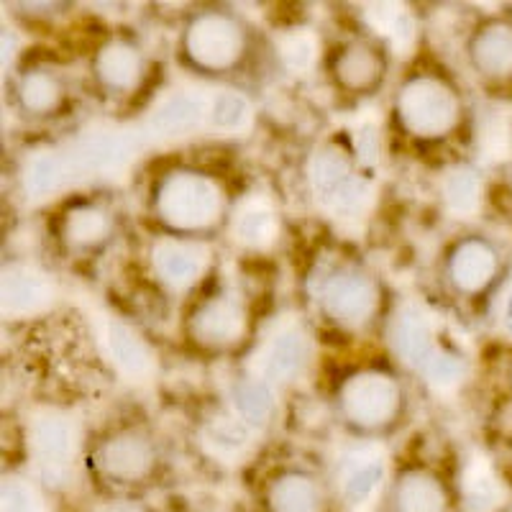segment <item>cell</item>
Wrapping results in <instances>:
<instances>
[{
    "mask_svg": "<svg viewBox=\"0 0 512 512\" xmlns=\"http://www.w3.org/2000/svg\"><path fill=\"white\" fill-rule=\"evenodd\" d=\"M116 218L105 205L95 200H77L67 205L59 218V241L70 254L93 256L111 241Z\"/></svg>",
    "mask_w": 512,
    "mask_h": 512,
    "instance_id": "14",
    "label": "cell"
},
{
    "mask_svg": "<svg viewBox=\"0 0 512 512\" xmlns=\"http://www.w3.org/2000/svg\"><path fill=\"white\" fill-rule=\"evenodd\" d=\"M95 512H136V510H134V507L123 505V502H108V505L98 507Z\"/></svg>",
    "mask_w": 512,
    "mask_h": 512,
    "instance_id": "34",
    "label": "cell"
},
{
    "mask_svg": "<svg viewBox=\"0 0 512 512\" xmlns=\"http://www.w3.org/2000/svg\"><path fill=\"white\" fill-rule=\"evenodd\" d=\"M182 59L190 70L208 77L236 75L251 54V31L226 8L192 13L182 29Z\"/></svg>",
    "mask_w": 512,
    "mask_h": 512,
    "instance_id": "4",
    "label": "cell"
},
{
    "mask_svg": "<svg viewBox=\"0 0 512 512\" xmlns=\"http://www.w3.org/2000/svg\"><path fill=\"white\" fill-rule=\"evenodd\" d=\"M310 359L308 336L297 326H285L269 338L267 351L262 359V379L274 384L292 382L300 377Z\"/></svg>",
    "mask_w": 512,
    "mask_h": 512,
    "instance_id": "20",
    "label": "cell"
},
{
    "mask_svg": "<svg viewBox=\"0 0 512 512\" xmlns=\"http://www.w3.org/2000/svg\"><path fill=\"white\" fill-rule=\"evenodd\" d=\"M505 500L500 479L484 459H474L461 474V507L464 512H495Z\"/></svg>",
    "mask_w": 512,
    "mask_h": 512,
    "instance_id": "24",
    "label": "cell"
},
{
    "mask_svg": "<svg viewBox=\"0 0 512 512\" xmlns=\"http://www.w3.org/2000/svg\"><path fill=\"white\" fill-rule=\"evenodd\" d=\"M108 346H111V354L116 359L118 367L128 374H146L152 369V354L144 346L139 336L128 326H121V323H113L108 328Z\"/></svg>",
    "mask_w": 512,
    "mask_h": 512,
    "instance_id": "28",
    "label": "cell"
},
{
    "mask_svg": "<svg viewBox=\"0 0 512 512\" xmlns=\"http://www.w3.org/2000/svg\"><path fill=\"white\" fill-rule=\"evenodd\" d=\"M384 482V461L377 454L351 456L338 477L341 500L349 507H364L379 492Z\"/></svg>",
    "mask_w": 512,
    "mask_h": 512,
    "instance_id": "22",
    "label": "cell"
},
{
    "mask_svg": "<svg viewBox=\"0 0 512 512\" xmlns=\"http://www.w3.org/2000/svg\"><path fill=\"white\" fill-rule=\"evenodd\" d=\"M233 231L236 239L249 249H267L277 236V210L267 200H246L241 208L233 210Z\"/></svg>",
    "mask_w": 512,
    "mask_h": 512,
    "instance_id": "25",
    "label": "cell"
},
{
    "mask_svg": "<svg viewBox=\"0 0 512 512\" xmlns=\"http://www.w3.org/2000/svg\"><path fill=\"white\" fill-rule=\"evenodd\" d=\"M249 433V425L241 423L236 415H218L205 425L203 438L213 448V454L228 459V456H239L249 446Z\"/></svg>",
    "mask_w": 512,
    "mask_h": 512,
    "instance_id": "29",
    "label": "cell"
},
{
    "mask_svg": "<svg viewBox=\"0 0 512 512\" xmlns=\"http://www.w3.org/2000/svg\"><path fill=\"white\" fill-rule=\"evenodd\" d=\"M149 210L164 236L208 241L231 221V198L221 177L180 164L152 182Z\"/></svg>",
    "mask_w": 512,
    "mask_h": 512,
    "instance_id": "1",
    "label": "cell"
},
{
    "mask_svg": "<svg viewBox=\"0 0 512 512\" xmlns=\"http://www.w3.org/2000/svg\"><path fill=\"white\" fill-rule=\"evenodd\" d=\"M149 267H152L154 280L164 290L175 292V295H187L208 277V246H205V241L159 236L149 251Z\"/></svg>",
    "mask_w": 512,
    "mask_h": 512,
    "instance_id": "10",
    "label": "cell"
},
{
    "mask_svg": "<svg viewBox=\"0 0 512 512\" xmlns=\"http://www.w3.org/2000/svg\"><path fill=\"white\" fill-rule=\"evenodd\" d=\"M90 75L98 90L111 98H128L141 88L146 77V57L136 41L111 36L95 49L90 59Z\"/></svg>",
    "mask_w": 512,
    "mask_h": 512,
    "instance_id": "12",
    "label": "cell"
},
{
    "mask_svg": "<svg viewBox=\"0 0 512 512\" xmlns=\"http://www.w3.org/2000/svg\"><path fill=\"white\" fill-rule=\"evenodd\" d=\"M231 405L233 415L254 428H264L274 415V390L272 384L264 382L262 377H249L233 382L231 387Z\"/></svg>",
    "mask_w": 512,
    "mask_h": 512,
    "instance_id": "23",
    "label": "cell"
},
{
    "mask_svg": "<svg viewBox=\"0 0 512 512\" xmlns=\"http://www.w3.org/2000/svg\"><path fill=\"white\" fill-rule=\"evenodd\" d=\"M443 203L446 208L459 218H472L477 216L482 208L484 198V182L474 167L459 164L443 177Z\"/></svg>",
    "mask_w": 512,
    "mask_h": 512,
    "instance_id": "26",
    "label": "cell"
},
{
    "mask_svg": "<svg viewBox=\"0 0 512 512\" xmlns=\"http://www.w3.org/2000/svg\"><path fill=\"white\" fill-rule=\"evenodd\" d=\"M192 346L208 354H233L249 341L251 310L241 292L218 287L192 303L185 318Z\"/></svg>",
    "mask_w": 512,
    "mask_h": 512,
    "instance_id": "6",
    "label": "cell"
},
{
    "mask_svg": "<svg viewBox=\"0 0 512 512\" xmlns=\"http://www.w3.org/2000/svg\"><path fill=\"white\" fill-rule=\"evenodd\" d=\"M502 318H505V326L512 331V292L505 297V310H502Z\"/></svg>",
    "mask_w": 512,
    "mask_h": 512,
    "instance_id": "35",
    "label": "cell"
},
{
    "mask_svg": "<svg viewBox=\"0 0 512 512\" xmlns=\"http://www.w3.org/2000/svg\"><path fill=\"white\" fill-rule=\"evenodd\" d=\"M280 54L287 67H292V70H308L315 59V39L308 31H297V34H290L287 39H282Z\"/></svg>",
    "mask_w": 512,
    "mask_h": 512,
    "instance_id": "33",
    "label": "cell"
},
{
    "mask_svg": "<svg viewBox=\"0 0 512 512\" xmlns=\"http://www.w3.org/2000/svg\"><path fill=\"white\" fill-rule=\"evenodd\" d=\"M267 512H323L326 492L315 474L300 466L277 469L264 487Z\"/></svg>",
    "mask_w": 512,
    "mask_h": 512,
    "instance_id": "16",
    "label": "cell"
},
{
    "mask_svg": "<svg viewBox=\"0 0 512 512\" xmlns=\"http://www.w3.org/2000/svg\"><path fill=\"white\" fill-rule=\"evenodd\" d=\"M395 126L418 144H443L464 126V98L446 75L436 70L410 72L392 100Z\"/></svg>",
    "mask_w": 512,
    "mask_h": 512,
    "instance_id": "2",
    "label": "cell"
},
{
    "mask_svg": "<svg viewBox=\"0 0 512 512\" xmlns=\"http://www.w3.org/2000/svg\"><path fill=\"white\" fill-rule=\"evenodd\" d=\"M64 175V167L54 154H39L26 169V190L34 198H44L52 190H57L59 180Z\"/></svg>",
    "mask_w": 512,
    "mask_h": 512,
    "instance_id": "32",
    "label": "cell"
},
{
    "mask_svg": "<svg viewBox=\"0 0 512 512\" xmlns=\"http://www.w3.org/2000/svg\"><path fill=\"white\" fill-rule=\"evenodd\" d=\"M387 70H390V59L382 44L364 36L344 41L328 59L333 85L356 98L377 93L387 77Z\"/></svg>",
    "mask_w": 512,
    "mask_h": 512,
    "instance_id": "11",
    "label": "cell"
},
{
    "mask_svg": "<svg viewBox=\"0 0 512 512\" xmlns=\"http://www.w3.org/2000/svg\"><path fill=\"white\" fill-rule=\"evenodd\" d=\"M205 116V108L195 95L177 93L164 100L152 116V128L159 136H185L198 128Z\"/></svg>",
    "mask_w": 512,
    "mask_h": 512,
    "instance_id": "27",
    "label": "cell"
},
{
    "mask_svg": "<svg viewBox=\"0 0 512 512\" xmlns=\"http://www.w3.org/2000/svg\"><path fill=\"white\" fill-rule=\"evenodd\" d=\"M310 187L315 200L336 218L359 216L372 198L369 182L359 175L354 159L338 146H326L315 154L310 164Z\"/></svg>",
    "mask_w": 512,
    "mask_h": 512,
    "instance_id": "8",
    "label": "cell"
},
{
    "mask_svg": "<svg viewBox=\"0 0 512 512\" xmlns=\"http://www.w3.org/2000/svg\"><path fill=\"white\" fill-rule=\"evenodd\" d=\"M208 118L218 131H236L249 121V100L239 93H218L210 103Z\"/></svg>",
    "mask_w": 512,
    "mask_h": 512,
    "instance_id": "31",
    "label": "cell"
},
{
    "mask_svg": "<svg viewBox=\"0 0 512 512\" xmlns=\"http://www.w3.org/2000/svg\"><path fill=\"white\" fill-rule=\"evenodd\" d=\"M507 382H510V387H512V364H510V369H507Z\"/></svg>",
    "mask_w": 512,
    "mask_h": 512,
    "instance_id": "36",
    "label": "cell"
},
{
    "mask_svg": "<svg viewBox=\"0 0 512 512\" xmlns=\"http://www.w3.org/2000/svg\"><path fill=\"white\" fill-rule=\"evenodd\" d=\"M52 297V285L31 267H11L3 277V308L11 315H31Z\"/></svg>",
    "mask_w": 512,
    "mask_h": 512,
    "instance_id": "21",
    "label": "cell"
},
{
    "mask_svg": "<svg viewBox=\"0 0 512 512\" xmlns=\"http://www.w3.org/2000/svg\"><path fill=\"white\" fill-rule=\"evenodd\" d=\"M0 512H47V505L29 479L6 477L0 487Z\"/></svg>",
    "mask_w": 512,
    "mask_h": 512,
    "instance_id": "30",
    "label": "cell"
},
{
    "mask_svg": "<svg viewBox=\"0 0 512 512\" xmlns=\"http://www.w3.org/2000/svg\"><path fill=\"white\" fill-rule=\"evenodd\" d=\"M320 313L328 323L346 333H361L372 328L382 315V285L372 272L354 262H338L318 277L315 292Z\"/></svg>",
    "mask_w": 512,
    "mask_h": 512,
    "instance_id": "5",
    "label": "cell"
},
{
    "mask_svg": "<svg viewBox=\"0 0 512 512\" xmlns=\"http://www.w3.org/2000/svg\"><path fill=\"white\" fill-rule=\"evenodd\" d=\"M469 67L492 85L512 82V18L492 16L474 26L466 41Z\"/></svg>",
    "mask_w": 512,
    "mask_h": 512,
    "instance_id": "13",
    "label": "cell"
},
{
    "mask_svg": "<svg viewBox=\"0 0 512 512\" xmlns=\"http://www.w3.org/2000/svg\"><path fill=\"white\" fill-rule=\"evenodd\" d=\"M408 395L400 377L382 367L351 369L336 384V413L356 436H382L405 415Z\"/></svg>",
    "mask_w": 512,
    "mask_h": 512,
    "instance_id": "3",
    "label": "cell"
},
{
    "mask_svg": "<svg viewBox=\"0 0 512 512\" xmlns=\"http://www.w3.org/2000/svg\"><path fill=\"white\" fill-rule=\"evenodd\" d=\"M31 448H34L36 464L41 466L44 477L52 482L59 479L67 464L75 456L77 428L64 415H44L31 428Z\"/></svg>",
    "mask_w": 512,
    "mask_h": 512,
    "instance_id": "17",
    "label": "cell"
},
{
    "mask_svg": "<svg viewBox=\"0 0 512 512\" xmlns=\"http://www.w3.org/2000/svg\"><path fill=\"white\" fill-rule=\"evenodd\" d=\"M392 346L395 354L405 364L418 369L420 374L431 367V361L446 351V346L438 344L436 333H433L431 320L425 318L418 308H410L397 318L395 331H392Z\"/></svg>",
    "mask_w": 512,
    "mask_h": 512,
    "instance_id": "19",
    "label": "cell"
},
{
    "mask_svg": "<svg viewBox=\"0 0 512 512\" xmlns=\"http://www.w3.org/2000/svg\"><path fill=\"white\" fill-rule=\"evenodd\" d=\"M451 492L428 466L402 469L387 492V512H448Z\"/></svg>",
    "mask_w": 512,
    "mask_h": 512,
    "instance_id": "15",
    "label": "cell"
},
{
    "mask_svg": "<svg viewBox=\"0 0 512 512\" xmlns=\"http://www.w3.org/2000/svg\"><path fill=\"white\" fill-rule=\"evenodd\" d=\"M505 259L487 236H464L446 251L443 277L461 300H482L500 285Z\"/></svg>",
    "mask_w": 512,
    "mask_h": 512,
    "instance_id": "9",
    "label": "cell"
},
{
    "mask_svg": "<svg viewBox=\"0 0 512 512\" xmlns=\"http://www.w3.org/2000/svg\"><path fill=\"white\" fill-rule=\"evenodd\" d=\"M18 111L29 118H52L67 103V82L47 67H29L13 82Z\"/></svg>",
    "mask_w": 512,
    "mask_h": 512,
    "instance_id": "18",
    "label": "cell"
},
{
    "mask_svg": "<svg viewBox=\"0 0 512 512\" xmlns=\"http://www.w3.org/2000/svg\"><path fill=\"white\" fill-rule=\"evenodd\" d=\"M90 464L113 487H144L159 469V448L144 428L126 425L100 438Z\"/></svg>",
    "mask_w": 512,
    "mask_h": 512,
    "instance_id": "7",
    "label": "cell"
}]
</instances>
